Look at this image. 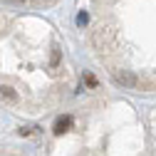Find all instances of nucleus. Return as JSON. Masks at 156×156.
Returning <instances> with one entry per match:
<instances>
[{
    "label": "nucleus",
    "mask_w": 156,
    "mask_h": 156,
    "mask_svg": "<svg viewBox=\"0 0 156 156\" xmlns=\"http://www.w3.org/2000/svg\"><path fill=\"white\" fill-rule=\"evenodd\" d=\"M0 99H8V102H17V92L8 84H0Z\"/></svg>",
    "instance_id": "obj_4"
},
{
    "label": "nucleus",
    "mask_w": 156,
    "mask_h": 156,
    "mask_svg": "<svg viewBox=\"0 0 156 156\" xmlns=\"http://www.w3.org/2000/svg\"><path fill=\"white\" fill-rule=\"evenodd\" d=\"M60 60H62V52H60V47H52V55H50V67L52 69H57V67H60Z\"/></svg>",
    "instance_id": "obj_5"
},
{
    "label": "nucleus",
    "mask_w": 156,
    "mask_h": 156,
    "mask_svg": "<svg viewBox=\"0 0 156 156\" xmlns=\"http://www.w3.org/2000/svg\"><path fill=\"white\" fill-rule=\"evenodd\" d=\"M89 23V15L87 12H80V15H77V25H80V27H84Z\"/></svg>",
    "instance_id": "obj_6"
},
{
    "label": "nucleus",
    "mask_w": 156,
    "mask_h": 156,
    "mask_svg": "<svg viewBox=\"0 0 156 156\" xmlns=\"http://www.w3.org/2000/svg\"><path fill=\"white\" fill-rule=\"evenodd\" d=\"M84 82H87L89 87H97V80H94V77H92V74H84Z\"/></svg>",
    "instance_id": "obj_7"
},
{
    "label": "nucleus",
    "mask_w": 156,
    "mask_h": 156,
    "mask_svg": "<svg viewBox=\"0 0 156 156\" xmlns=\"http://www.w3.org/2000/svg\"><path fill=\"white\" fill-rule=\"evenodd\" d=\"M114 80H116V84H122L126 89H139L141 87V80L131 69H114Z\"/></svg>",
    "instance_id": "obj_1"
},
{
    "label": "nucleus",
    "mask_w": 156,
    "mask_h": 156,
    "mask_svg": "<svg viewBox=\"0 0 156 156\" xmlns=\"http://www.w3.org/2000/svg\"><path fill=\"white\" fill-rule=\"evenodd\" d=\"M72 129V116L69 114H62V116H57V122H55V126H52V131L57 134V136H62L65 131H69Z\"/></svg>",
    "instance_id": "obj_2"
},
{
    "label": "nucleus",
    "mask_w": 156,
    "mask_h": 156,
    "mask_svg": "<svg viewBox=\"0 0 156 156\" xmlns=\"http://www.w3.org/2000/svg\"><path fill=\"white\" fill-rule=\"evenodd\" d=\"M112 37H114V32H112V30H107V32H104V27H99V32L94 35V45H97V47L102 45V50H104V47H109V45H112Z\"/></svg>",
    "instance_id": "obj_3"
},
{
    "label": "nucleus",
    "mask_w": 156,
    "mask_h": 156,
    "mask_svg": "<svg viewBox=\"0 0 156 156\" xmlns=\"http://www.w3.org/2000/svg\"><path fill=\"white\" fill-rule=\"evenodd\" d=\"M27 134H32V129H30V126H23V129H20V136H27Z\"/></svg>",
    "instance_id": "obj_8"
}]
</instances>
